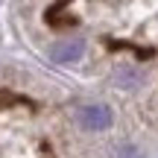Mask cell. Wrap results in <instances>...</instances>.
Wrapping results in <instances>:
<instances>
[{
	"label": "cell",
	"mask_w": 158,
	"mask_h": 158,
	"mask_svg": "<svg viewBox=\"0 0 158 158\" xmlns=\"http://www.w3.org/2000/svg\"><path fill=\"white\" fill-rule=\"evenodd\" d=\"M79 123L88 132L108 129V126H111V111H108L106 106H85L82 111H79Z\"/></svg>",
	"instance_id": "obj_1"
},
{
	"label": "cell",
	"mask_w": 158,
	"mask_h": 158,
	"mask_svg": "<svg viewBox=\"0 0 158 158\" xmlns=\"http://www.w3.org/2000/svg\"><path fill=\"white\" fill-rule=\"evenodd\" d=\"M82 53H85V41L82 38H64V41H59V44H53L50 56H53V62L70 64V62H76Z\"/></svg>",
	"instance_id": "obj_2"
},
{
	"label": "cell",
	"mask_w": 158,
	"mask_h": 158,
	"mask_svg": "<svg viewBox=\"0 0 158 158\" xmlns=\"http://www.w3.org/2000/svg\"><path fill=\"white\" fill-rule=\"evenodd\" d=\"M114 82L120 85V88H138L141 85V73L132 68H120L117 73H114Z\"/></svg>",
	"instance_id": "obj_3"
},
{
	"label": "cell",
	"mask_w": 158,
	"mask_h": 158,
	"mask_svg": "<svg viewBox=\"0 0 158 158\" xmlns=\"http://www.w3.org/2000/svg\"><path fill=\"white\" fill-rule=\"evenodd\" d=\"M120 158H138V149H135V147H126V149H120Z\"/></svg>",
	"instance_id": "obj_4"
}]
</instances>
